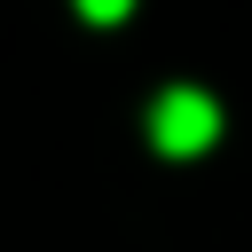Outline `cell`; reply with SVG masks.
Returning <instances> with one entry per match:
<instances>
[{
	"label": "cell",
	"instance_id": "7a4b0ae2",
	"mask_svg": "<svg viewBox=\"0 0 252 252\" xmlns=\"http://www.w3.org/2000/svg\"><path fill=\"white\" fill-rule=\"evenodd\" d=\"M126 8H134V0H79V16H87V24H118Z\"/></svg>",
	"mask_w": 252,
	"mask_h": 252
},
{
	"label": "cell",
	"instance_id": "6da1fadb",
	"mask_svg": "<svg viewBox=\"0 0 252 252\" xmlns=\"http://www.w3.org/2000/svg\"><path fill=\"white\" fill-rule=\"evenodd\" d=\"M213 134H220V102H213V94H197V87H165V94H158L150 142H158L165 158H197Z\"/></svg>",
	"mask_w": 252,
	"mask_h": 252
}]
</instances>
